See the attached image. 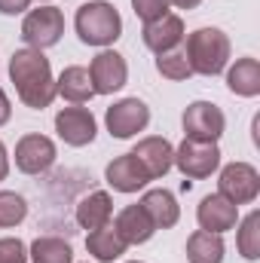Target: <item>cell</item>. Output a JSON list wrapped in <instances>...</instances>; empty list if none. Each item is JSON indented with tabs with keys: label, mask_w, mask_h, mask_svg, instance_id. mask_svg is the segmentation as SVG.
Listing matches in <instances>:
<instances>
[{
	"label": "cell",
	"mask_w": 260,
	"mask_h": 263,
	"mask_svg": "<svg viewBox=\"0 0 260 263\" xmlns=\"http://www.w3.org/2000/svg\"><path fill=\"white\" fill-rule=\"evenodd\" d=\"M9 80L15 86V95L22 98L25 107L43 110L55 98V77L52 65L40 49H15L9 59Z\"/></svg>",
	"instance_id": "6da1fadb"
},
{
	"label": "cell",
	"mask_w": 260,
	"mask_h": 263,
	"mask_svg": "<svg viewBox=\"0 0 260 263\" xmlns=\"http://www.w3.org/2000/svg\"><path fill=\"white\" fill-rule=\"evenodd\" d=\"M73 28H77V37L86 46H101V49L114 46L123 37V18H120L117 6L107 3V0L83 3L73 15Z\"/></svg>",
	"instance_id": "7a4b0ae2"
},
{
	"label": "cell",
	"mask_w": 260,
	"mask_h": 263,
	"mask_svg": "<svg viewBox=\"0 0 260 263\" xmlns=\"http://www.w3.org/2000/svg\"><path fill=\"white\" fill-rule=\"evenodd\" d=\"M230 49H233L230 37L220 28H196L193 34L187 37V43H184L190 70L202 73V77L224 73L227 65H230Z\"/></svg>",
	"instance_id": "3957f363"
},
{
	"label": "cell",
	"mask_w": 260,
	"mask_h": 263,
	"mask_svg": "<svg viewBox=\"0 0 260 263\" xmlns=\"http://www.w3.org/2000/svg\"><path fill=\"white\" fill-rule=\"evenodd\" d=\"M175 165L184 178H211L220 168V147L217 141H196V138H184L175 147Z\"/></svg>",
	"instance_id": "277c9868"
},
{
	"label": "cell",
	"mask_w": 260,
	"mask_h": 263,
	"mask_svg": "<svg viewBox=\"0 0 260 263\" xmlns=\"http://www.w3.org/2000/svg\"><path fill=\"white\" fill-rule=\"evenodd\" d=\"M65 34V15L59 6H40V9H31L22 22V40L31 46V49H49L62 40Z\"/></svg>",
	"instance_id": "5b68a950"
},
{
	"label": "cell",
	"mask_w": 260,
	"mask_h": 263,
	"mask_svg": "<svg viewBox=\"0 0 260 263\" xmlns=\"http://www.w3.org/2000/svg\"><path fill=\"white\" fill-rule=\"evenodd\" d=\"M217 193L233 205H248L260 193V175L251 162H230L220 168Z\"/></svg>",
	"instance_id": "8992f818"
},
{
	"label": "cell",
	"mask_w": 260,
	"mask_h": 263,
	"mask_svg": "<svg viewBox=\"0 0 260 263\" xmlns=\"http://www.w3.org/2000/svg\"><path fill=\"white\" fill-rule=\"evenodd\" d=\"M104 123H107L110 138L126 141V138H135L138 132H144L150 126V107L141 98H123V101L107 107Z\"/></svg>",
	"instance_id": "52a82bcc"
},
{
	"label": "cell",
	"mask_w": 260,
	"mask_h": 263,
	"mask_svg": "<svg viewBox=\"0 0 260 263\" xmlns=\"http://www.w3.org/2000/svg\"><path fill=\"white\" fill-rule=\"evenodd\" d=\"M55 156H59V150H55L52 138L37 135V132L22 135L18 144H15V168L25 172V175H43V172H49L55 165Z\"/></svg>",
	"instance_id": "ba28073f"
},
{
	"label": "cell",
	"mask_w": 260,
	"mask_h": 263,
	"mask_svg": "<svg viewBox=\"0 0 260 263\" xmlns=\"http://www.w3.org/2000/svg\"><path fill=\"white\" fill-rule=\"evenodd\" d=\"M181 123H184V135L196 138V141H217L227 132L224 110L217 104H211V101H193V104H187Z\"/></svg>",
	"instance_id": "9c48e42d"
},
{
	"label": "cell",
	"mask_w": 260,
	"mask_h": 263,
	"mask_svg": "<svg viewBox=\"0 0 260 263\" xmlns=\"http://www.w3.org/2000/svg\"><path fill=\"white\" fill-rule=\"evenodd\" d=\"M89 77H92V89L95 95H114L126 86L129 80V65L117 49H101L92 65H89Z\"/></svg>",
	"instance_id": "30bf717a"
},
{
	"label": "cell",
	"mask_w": 260,
	"mask_h": 263,
	"mask_svg": "<svg viewBox=\"0 0 260 263\" xmlns=\"http://www.w3.org/2000/svg\"><path fill=\"white\" fill-rule=\"evenodd\" d=\"M55 132H59V138L65 141L67 147H86V144L95 141L98 123H95L89 107L70 104V107H62L55 114Z\"/></svg>",
	"instance_id": "8fae6325"
},
{
	"label": "cell",
	"mask_w": 260,
	"mask_h": 263,
	"mask_svg": "<svg viewBox=\"0 0 260 263\" xmlns=\"http://www.w3.org/2000/svg\"><path fill=\"white\" fill-rule=\"evenodd\" d=\"M132 156L141 162V168L147 172L150 181L165 178V175L172 172V165H175V147H172V141L162 138V135H147V138H141V141L135 144Z\"/></svg>",
	"instance_id": "7c38bea8"
},
{
	"label": "cell",
	"mask_w": 260,
	"mask_h": 263,
	"mask_svg": "<svg viewBox=\"0 0 260 263\" xmlns=\"http://www.w3.org/2000/svg\"><path fill=\"white\" fill-rule=\"evenodd\" d=\"M196 220H199V230L224 236V233L236 230V223H239V205L227 202L220 193H208L199 202V208H196Z\"/></svg>",
	"instance_id": "4fadbf2b"
},
{
	"label": "cell",
	"mask_w": 260,
	"mask_h": 263,
	"mask_svg": "<svg viewBox=\"0 0 260 263\" xmlns=\"http://www.w3.org/2000/svg\"><path fill=\"white\" fill-rule=\"evenodd\" d=\"M141 40H144V46H147L150 52H156V55H159V52H169V49H175V46L184 43V18L175 15V12H165L162 18L144 25Z\"/></svg>",
	"instance_id": "5bb4252c"
},
{
	"label": "cell",
	"mask_w": 260,
	"mask_h": 263,
	"mask_svg": "<svg viewBox=\"0 0 260 263\" xmlns=\"http://www.w3.org/2000/svg\"><path fill=\"white\" fill-rule=\"evenodd\" d=\"M104 181H107L117 193H138V190H144V187L150 184L147 172L141 168V162H138L132 153H123V156H117V159L107 162Z\"/></svg>",
	"instance_id": "9a60e30c"
},
{
	"label": "cell",
	"mask_w": 260,
	"mask_h": 263,
	"mask_svg": "<svg viewBox=\"0 0 260 263\" xmlns=\"http://www.w3.org/2000/svg\"><path fill=\"white\" fill-rule=\"evenodd\" d=\"M114 230L120 233V239H123L126 245H144V242H150L153 233H156L153 220L147 217V211H144L138 202H135V205H126V208L114 217Z\"/></svg>",
	"instance_id": "2e32d148"
},
{
	"label": "cell",
	"mask_w": 260,
	"mask_h": 263,
	"mask_svg": "<svg viewBox=\"0 0 260 263\" xmlns=\"http://www.w3.org/2000/svg\"><path fill=\"white\" fill-rule=\"evenodd\" d=\"M138 205L147 211V217L153 220L156 230H172V227L181 220V205H178V199H175L172 190H162V187L147 190Z\"/></svg>",
	"instance_id": "e0dca14e"
},
{
	"label": "cell",
	"mask_w": 260,
	"mask_h": 263,
	"mask_svg": "<svg viewBox=\"0 0 260 263\" xmlns=\"http://www.w3.org/2000/svg\"><path fill=\"white\" fill-rule=\"evenodd\" d=\"M55 95H62L70 104H86L95 98V89H92V77H89V67L70 65L59 73L55 80Z\"/></svg>",
	"instance_id": "ac0fdd59"
},
{
	"label": "cell",
	"mask_w": 260,
	"mask_h": 263,
	"mask_svg": "<svg viewBox=\"0 0 260 263\" xmlns=\"http://www.w3.org/2000/svg\"><path fill=\"white\" fill-rule=\"evenodd\" d=\"M126 248H129V245L120 239V233L114 230V223H104V227H98V230H89V236H86V251H89L98 263L120 260V257L126 254Z\"/></svg>",
	"instance_id": "d6986e66"
},
{
	"label": "cell",
	"mask_w": 260,
	"mask_h": 263,
	"mask_svg": "<svg viewBox=\"0 0 260 263\" xmlns=\"http://www.w3.org/2000/svg\"><path fill=\"white\" fill-rule=\"evenodd\" d=\"M110 214H114V199L107 190H95L86 199H80V205L73 211V217L83 230H98V227L110 223Z\"/></svg>",
	"instance_id": "ffe728a7"
},
{
	"label": "cell",
	"mask_w": 260,
	"mask_h": 263,
	"mask_svg": "<svg viewBox=\"0 0 260 263\" xmlns=\"http://www.w3.org/2000/svg\"><path fill=\"white\" fill-rule=\"evenodd\" d=\"M227 89L239 98H254L260 95V62L245 55L236 59V65L227 70Z\"/></svg>",
	"instance_id": "44dd1931"
},
{
	"label": "cell",
	"mask_w": 260,
	"mask_h": 263,
	"mask_svg": "<svg viewBox=\"0 0 260 263\" xmlns=\"http://www.w3.org/2000/svg\"><path fill=\"white\" fill-rule=\"evenodd\" d=\"M224 251H227V245L217 233L196 230L187 239V260L190 263H224Z\"/></svg>",
	"instance_id": "7402d4cb"
},
{
	"label": "cell",
	"mask_w": 260,
	"mask_h": 263,
	"mask_svg": "<svg viewBox=\"0 0 260 263\" xmlns=\"http://www.w3.org/2000/svg\"><path fill=\"white\" fill-rule=\"evenodd\" d=\"M31 263H73V251L59 236H37L28 248Z\"/></svg>",
	"instance_id": "603a6c76"
},
{
	"label": "cell",
	"mask_w": 260,
	"mask_h": 263,
	"mask_svg": "<svg viewBox=\"0 0 260 263\" xmlns=\"http://www.w3.org/2000/svg\"><path fill=\"white\" fill-rule=\"evenodd\" d=\"M236 245H239V254L245 260H257L260 257V211H251V214L242 217Z\"/></svg>",
	"instance_id": "cb8c5ba5"
},
{
	"label": "cell",
	"mask_w": 260,
	"mask_h": 263,
	"mask_svg": "<svg viewBox=\"0 0 260 263\" xmlns=\"http://www.w3.org/2000/svg\"><path fill=\"white\" fill-rule=\"evenodd\" d=\"M156 70H159L165 80H175V83H181V80H190V77H193L184 46H175V49H169V52H159V55H156Z\"/></svg>",
	"instance_id": "d4e9b609"
},
{
	"label": "cell",
	"mask_w": 260,
	"mask_h": 263,
	"mask_svg": "<svg viewBox=\"0 0 260 263\" xmlns=\"http://www.w3.org/2000/svg\"><path fill=\"white\" fill-rule=\"evenodd\" d=\"M25 217H28V202H25V196L22 193H12V190H0V230L18 227Z\"/></svg>",
	"instance_id": "484cf974"
},
{
	"label": "cell",
	"mask_w": 260,
	"mask_h": 263,
	"mask_svg": "<svg viewBox=\"0 0 260 263\" xmlns=\"http://www.w3.org/2000/svg\"><path fill=\"white\" fill-rule=\"evenodd\" d=\"M169 0H132V9H135V15L147 25V22H156V18H162L165 12H169Z\"/></svg>",
	"instance_id": "4316f807"
},
{
	"label": "cell",
	"mask_w": 260,
	"mask_h": 263,
	"mask_svg": "<svg viewBox=\"0 0 260 263\" xmlns=\"http://www.w3.org/2000/svg\"><path fill=\"white\" fill-rule=\"evenodd\" d=\"M0 263H28V248L22 239H0Z\"/></svg>",
	"instance_id": "83f0119b"
},
{
	"label": "cell",
	"mask_w": 260,
	"mask_h": 263,
	"mask_svg": "<svg viewBox=\"0 0 260 263\" xmlns=\"http://www.w3.org/2000/svg\"><path fill=\"white\" fill-rule=\"evenodd\" d=\"M31 6V0H0V12L3 15H18Z\"/></svg>",
	"instance_id": "f1b7e54d"
},
{
	"label": "cell",
	"mask_w": 260,
	"mask_h": 263,
	"mask_svg": "<svg viewBox=\"0 0 260 263\" xmlns=\"http://www.w3.org/2000/svg\"><path fill=\"white\" fill-rule=\"evenodd\" d=\"M9 117H12V104H9L6 92L0 89V126H6V123H9Z\"/></svg>",
	"instance_id": "f546056e"
},
{
	"label": "cell",
	"mask_w": 260,
	"mask_h": 263,
	"mask_svg": "<svg viewBox=\"0 0 260 263\" xmlns=\"http://www.w3.org/2000/svg\"><path fill=\"white\" fill-rule=\"evenodd\" d=\"M9 175V153H6V144L0 141V181H6Z\"/></svg>",
	"instance_id": "4dcf8cb0"
},
{
	"label": "cell",
	"mask_w": 260,
	"mask_h": 263,
	"mask_svg": "<svg viewBox=\"0 0 260 263\" xmlns=\"http://www.w3.org/2000/svg\"><path fill=\"white\" fill-rule=\"evenodd\" d=\"M169 3H175L178 9H196V6H199L202 0H169Z\"/></svg>",
	"instance_id": "1f68e13d"
},
{
	"label": "cell",
	"mask_w": 260,
	"mask_h": 263,
	"mask_svg": "<svg viewBox=\"0 0 260 263\" xmlns=\"http://www.w3.org/2000/svg\"><path fill=\"white\" fill-rule=\"evenodd\" d=\"M129 263H144V260H129Z\"/></svg>",
	"instance_id": "d6a6232c"
}]
</instances>
